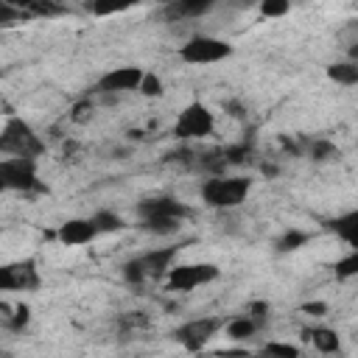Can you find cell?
<instances>
[{"mask_svg":"<svg viewBox=\"0 0 358 358\" xmlns=\"http://www.w3.org/2000/svg\"><path fill=\"white\" fill-rule=\"evenodd\" d=\"M252 190V179L249 176H210L201 182V201L213 210H235L246 201Z\"/></svg>","mask_w":358,"mask_h":358,"instance_id":"1","label":"cell"},{"mask_svg":"<svg viewBox=\"0 0 358 358\" xmlns=\"http://www.w3.org/2000/svg\"><path fill=\"white\" fill-rule=\"evenodd\" d=\"M0 151L3 157H34L36 159L45 151V143L22 117L8 115L0 131Z\"/></svg>","mask_w":358,"mask_h":358,"instance_id":"2","label":"cell"},{"mask_svg":"<svg viewBox=\"0 0 358 358\" xmlns=\"http://www.w3.org/2000/svg\"><path fill=\"white\" fill-rule=\"evenodd\" d=\"M0 185L17 193L42 190L36 179V159L34 157H3L0 159Z\"/></svg>","mask_w":358,"mask_h":358,"instance_id":"3","label":"cell"},{"mask_svg":"<svg viewBox=\"0 0 358 358\" xmlns=\"http://www.w3.org/2000/svg\"><path fill=\"white\" fill-rule=\"evenodd\" d=\"M229 56H232V45L227 39L204 36V34L190 36L179 48V59L187 62V64H215V62H224Z\"/></svg>","mask_w":358,"mask_h":358,"instance_id":"4","label":"cell"},{"mask_svg":"<svg viewBox=\"0 0 358 358\" xmlns=\"http://www.w3.org/2000/svg\"><path fill=\"white\" fill-rule=\"evenodd\" d=\"M218 266L213 263H173L171 271L165 274V285L168 291H179V294H187L193 288H201L207 282H215L218 280Z\"/></svg>","mask_w":358,"mask_h":358,"instance_id":"5","label":"cell"},{"mask_svg":"<svg viewBox=\"0 0 358 358\" xmlns=\"http://www.w3.org/2000/svg\"><path fill=\"white\" fill-rule=\"evenodd\" d=\"M213 129H215V117H213V112H210L204 103H199V101L187 103V106L179 112L176 123H173V134H176L179 140L207 137V134H213Z\"/></svg>","mask_w":358,"mask_h":358,"instance_id":"6","label":"cell"},{"mask_svg":"<svg viewBox=\"0 0 358 358\" xmlns=\"http://www.w3.org/2000/svg\"><path fill=\"white\" fill-rule=\"evenodd\" d=\"M224 327V319L218 316H199V319H190L185 324H179L173 330V338L187 350V352H199L204 350V344Z\"/></svg>","mask_w":358,"mask_h":358,"instance_id":"7","label":"cell"},{"mask_svg":"<svg viewBox=\"0 0 358 358\" xmlns=\"http://www.w3.org/2000/svg\"><path fill=\"white\" fill-rule=\"evenodd\" d=\"M42 282L34 260H17L0 268V291H36Z\"/></svg>","mask_w":358,"mask_h":358,"instance_id":"8","label":"cell"},{"mask_svg":"<svg viewBox=\"0 0 358 358\" xmlns=\"http://www.w3.org/2000/svg\"><path fill=\"white\" fill-rule=\"evenodd\" d=\"M143 76H145V70H140L134 64L115 67V70H109V73H103L98 78V92H131V90H140Z\"/></svg>","mask_w":358,"mask_h":358,"instance_id":"9","label":"cell"},{"mask_svg":"<svg viewBox=\"0 0 358 358\" xmlns=\"http://www.w3.org/2000/svg\"><path fill=\"white\" fill-rule=\"evenodd\" d=\"M137 215L140 218H151V215H165V218H190V207L173 196H157V199H145L137 204Z\"/></svg>","mask_w":358,"mask_h":358,"instance_id":"10","label":"cell"},{"mask_svg":"<svg viewBox=\"0 0 358 358\" xmlns=\"http://www.w3.org/2000/svg\"><path fill=\"white\" fill-rule=\"evenodd\" d=\"M95 235H101V232H98L92 215H90V218H67V221L59 227V232H56V238H59L64 246H81V243H90Z\"/></svg>","mask_w":358,"mask_h":358,"instance_id":"11","label":"cell"},{"mask_svg":"<svg viewBox=\"0 0 358 358\" xmlns=\"http://www.w3.org/2000/svg\"><path fill=\"white\" fill-rule=\"evenodd\" d=\"M176 255H179V246H162V249H151V252L140 255V263H143V268H145V277L162 280V277L171 271Z\"/></svg>","mask_w":358,"mask_h":358,"instance_id":"12","label":"cell"},{"mask_svg":"<svg viewBox=\"0 0 358 358\" xmlns=\"http://www.w3.org/2000/svg\"><path fill=\"white\" fill-rule=\"evenodd\" d=\"M302 336H305V341H310L319 352H338V350H341V338H338V333L330 330V327H305Z\"/></svg>","mask_w":358,"mask_h":358,"instance_id":"13","label":"cell"},{"mask_svg":"<svg viewBox=\"0 0 358 358\" xmlns=\"http://www.w3.org/2000/svg\"><path fill=\"white\" fill-rule=\"evenodd\" d=\"M224 330H227V336L229 338H235V341H246V338H252L257 330H260V324L243 310L241 316H235V319H229L227 324H224Z\"/></svg>","mask_w":358,"mask_h":358,"instance_id":"14","label":"cell"},{"mask_svg":"<svg viewBox=\"0 0 358 358\" xmlns=\"http://www.w3.org/2000/svg\"><path fill=\"white\" fill-rule=\"evenodd\" d=\"M327 78L336 84L352 87V84H358V64L355 62H333V64H327Z\"/></svg>","mask_w":358,"mask_h":358,"instance_id":"15","label":"cell"},{"mask_svg":"<svg viewBox=\"0 0 358 358\" xmlns=\"http://www.w3.org/2000/svg\"><path fill=\"white\" fill-rule=\"evenodd\" d=\"M344 243H350L355 235H358V210H352V213H344V215H338V218H333L330 224H327Z\"/></svg>","mask_w":358,"mask_h":358,"instance_id":"16","label":"cell"},{"mask_svg":"<svg viewBox=\"0 0 358 358\" xmlns=\"http://www.w3.org/2000/svg\"><path fill=\"white\" fill-rule=\"evenodd\" d=\"M140 0H90V11L95 17H115L129 8H134Z\"/></svg>","mask_w":358,"mask_h":358,"instance_id":"17","label":"cell"},{"mask_svg":"<svg viewBox=\"0 0 358 358\" xmlns=\"http://www.w3.org/2000/svg\"><path fill=\"white\" fill-rule=\"evenodd\" d=\"M140 227L151 235H173V232H179L182 221L179 218H165V215H151V218H140Z\"/></svg>","mask_w":358,"mask_h":358,"instance_id":"18","label":"cell"},{"mask_svg":"<svg viewBox=\"0 0 358 358\" xmlns=\"http://www.w3.org/2000/svg\"><path fill=\"white\" fill-rule=\"evenodd\" d=\"M308 243V232H302V229H285L280 238H277V252H296L299 246H305Z\"/></svg>","mask_w":358,"mask_h":358,"instance_id":"19","label":"cell"},{"mask_svg":"<svg viewBox=\"0 0 358 358\" xmlns=\"http://www.w3.org/2000/svg\"><path fill=\"white\" fill-rule=\"evenodd\" d=\"M92 221H95L98 232H120V229L126 227L123 218H120L117 213H109V210H98V213L92 215Z\"/></svg>","mask_w":358,"mask_h":358,"instance_id":"20","label":"cell"},{"mask_svg":"<svg viewBox=\"0 0 358 358\" xmlns=\"http://www.w3.org/2000/svg\"><path fill=\"white\" fill-rule=\"evenodd\" d=\"M62 11H64L62 0H31L28 3L31 17H53V14H62Z\"/></svg>","mask_w":358,"mask_h":358,"instance_id":"21","label":"cell"},{"mask_svg":"<svg viewBox=\"0 0 358 358\" xmlns=\"http://www.w3.org/2000/svg\"><path fill=\"white\" fill-rule=\"evenodd\" d=\"M215 0H173V11L179 17H196V14H204Z\"/></svg>","mask_w":358,"mask_h":358,"instance_id":"22","label":"cell"},{"mask_svg":"<svg viewBox=\"0 0 358 358\" xmlns=\"http://www.w3.org/2000/svg\"><path fill=\"white\" fill-rule=\"evenodd\" d=\"M333 271H336V277H341V280L358 277V249H352L350 255H344L341 260H336Z\"/></svg>","mask_w":358,"mask_h":358,"instance_id":"23","label":"cell"},{"mask_svg":"<svg viewBox=\"0 0 358 358\" xmlns=\"http://www.w3.org/2000/svg\"><path fill=\"white\" fill-rule=\"evenodd\" d=\"M28 322H31V308L28 305H17L14 313H6V327L14 330V333H20L22 327H28Z\"/></svg>","mask_w":358,"mask_h":358,"instance_id":"24","label":"cell"},{"mask_svg":"<svg viewBox=\"0 0 358 358\" xmlns=\"http://www.w3.org/2000/svg\"><path fill=\"white\" fill-rule=\"evenodd\" d=\"M308 151H310V159H316V162H324V159H336L338 157V148L333 143H327V140H313Z\"/></svg>","mask_w":358,"mask_h":358,"instance_id":"25","label":"cell"},{"mask_svg":"<svg viewBox=\"0 0 358 358\" xmlns=\"http://www.w3.org/2000/svg\"><path fill=\"white\" fill-rule=\"evenodd\" d=\"M291 11V0H260V14L268 20L285 17Z\"/></svg>","mask_w":358,"mask_h":358,"instance_id":"26","label":"cell"},{"mask_svg":"<svg viewBox=\"0 0 358 358\" xmlns=\"http://www.w3.org/2000/svg\"><path fill=\"white\" fill-rule=\"evenodd\" d=\"M249 157H252V145H246V143H238V145H227L224 148L227 165H243Z\"/></svg>","mask_w":358,"mask_h":358,"instance_id":"27","label":"cell"},{"mask_svg":"<svg viewBox=\"0 0 358 358\" xmlns=\"http://www.w3.org/2000/svg\"><path fill=\"white\" fill-rule=\"evenodd\" d=\"M140 92H143L145 98H159V95L165 92L162 78H159L157 73H145V76H143V81H140Z\"/></svg>","mask_w":358,"mask_h":358,"instance_id":"28","label":"cell"},{"mask_svg":"<svg viewBox=\"0 0 358 358\" xmlns=\"http://www.w3.org/2000/svg\"><path fill=\"white\" fill-rule=\"evenodd\" d=\"M123 277H126V282H131V285H140L143 280H148V277H145V268H143V263H140V257H131V260L123 263Z\"/></svg>","mask_w":358,"mask_h":358,"instance_id":"29","label":"cell"},{"mask_svg":"<svg viewBox=\"0 0 358 358\" xmlns=\"http://www.w3.org/2000/svg\"><path fill=\"white\" fill-rule=\"evenodd\" d=\"M246 313L260 324V330L268 324V316H271V305L268 302H263V299H257V302H249L246 305Z\"/></svg>","mask_w":358,"mask_h":358,"instance_id":"30","label":"cell"},{"mask_svg":"<svg viewBox=\"0 0 358 358\" xmlns=\"http://www.w3.org/2000/svg\"><path fill=\"white\" fill-rule=\"evenodd\" d=\"M20 20H28V14L22 11V8H17V6H8V3H3L0 0V25H14V22H20Z\"/></svg>","mask_w":358,"mask_h":358,"instance_id":"31","label":"cell"},{"mask_svg":"<svg viewBox=\"0 0 358 358\" xmlns=\"http://www.w3.org/2000/svg\"><path fill=\"white\" fill-rule=\"evenodd\" d=\"M263 352H268V355H285V358H296V355H299V347H294V344H282V341H268V344L263 347Z\"/></svg>","mask_w":358,"mask_h":358,"instance_id":"32","label":"cell"},{"mask_svg":"<svg viewBox=\"0 0 358 358\" xmlns=\"http://www.w3.org/2000/svg\"><path fill=\"white\" fill-rule=\"evenodd\" d=\"M92 117V103L90 101H78L76 106H73V112H70V120L73 123H84V120H90Z\"/></svg>","mask_w":358,"mask_h":358,"instance_id":"33","label":"cell"},{"mask_svg":"<svg viewBox=\"0 0 358 358\" xmlns=\"http://www.w3.org/2000/svg\"><path fill=\"white\" fill-rule=\"evenodd\" d=\"M302 313H308V316H324L327 313V305L324 302H305L302 305Z\"/></svg>","mask_w":358,"mask_h":358,"instance_id":"34","label":"cell"},{"mask_svg":"<svg viewBox=\"0 0 358 358\" xmlns=\"http://www.w3.org/2000/svg\"><path fill=\"white\" fill-rule=\"evenodd\" d=\"M224 109H229V115H235V117H241V115H243V109H241L238 103H232V101H227V103H224Z\"/></svg>","mask_w":358,"mask_h":358,"instance_id":"35","label":"cell"},{"mask_svg":"<svg viewBox=\"0 0 358 358\" xmlns=\"http://www.w3.org/2000/svg\"><path fill=\"white\" fill-rule=\"evenodd\" d=\"M350 246H352V249H358V235H355V238L350 241Z\"/></svg>","mask_w":358,"mask_h":358,"instance_id":"36","label":"cell"},{"mask_svg":"<svg viewBox=\"0 0 358 358\" xmlns=\"http://www.w3.org/2000/svg\"><path fill=\"white\" fill-rule=\"evenodd\" d=\"M291 3H294V0H291Z\"/></svg>","mask_w":358,"mask_h":358,"instance_id":"37","label":"cell"}]
</instances>
